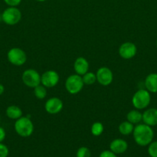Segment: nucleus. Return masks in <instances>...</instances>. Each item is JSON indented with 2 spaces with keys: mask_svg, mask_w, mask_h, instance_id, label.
I'll use <instances>...</instances> for the list:
<instances>
[{
  "mask_svg": "<svg viewBox=\"0 0 157 157\" xmlns=\"http://www.w3.org/2000/svg\"><path fill=\"white\" fill-rule=\"evenodd\" d=\"M135 142L140 147L149 146L154 137L153 130L150 126L145 124H139L134 127L132 132Z\"/></svg>",
  "mask_w": 157,
  "mask_h": 157,
  "instance_id": "obj_1",
  "label": "nucleus"
},
{
  "mask_svg": "<svg viewBox=\"0 0 157 157\" xmlns=\"http://www.w3.org/2000/svg\"><path fill=\"white\" fill-rule=\"evenodd\" d=\"M14 129L18 136L22 137H29L33 133L34 125L28 117H21L15 121Z\"/></svg>",
  "mask_w": 157,
  "mask_h": 157,
  "instance_id": "obj_2",
  "label": "nucleus"
},
{
  "mask_svg": "<svg viewBox=\"0 0 157 157\" xmlns=\"http://www.w3.org/2000/svg\"><path fill=\"white\" fill-rule=\"evenodd\" d=\"M151 101L150 93L147 90L140 89L133 94L132 104L137 110H143L149 105Z\"/></svg>",
  "mask_w": 157,
  "mask_h": 157,
  "instance_id": "obj_3",
  "label": "nucleus"
},
{
  "mask_svg": "<svg viewBox=\"0 0 157 157\" xmlns=\"http://www.w3.org/2000/svg\"><path fill=\"white\" fill-rule=\"evenodd\" d=\"M84 85L83 78L77 74L68 77L65 83L66 90L71 94H76L79 93L83 90Z\"/></svg>",
  "mask_w": 157,
  "mask_h": 157,
  "instance_id": "obj_4",
  "label": "nucleus"
},
{
  "mask_svg": "<svg viewBox=\"0 0 157 157\" xmlns=\"http://www.w3.org/2000/svg\"><path fill=\"white\" fill-rule=\"evenodd\" d=\"M22 18V12L16 7H8L2 13V19L8 25L18 24Z\"/></svg>",
  "mask_w": 157,
  "mask_h": 157,
  "instance_id": "obj_5",
  "label": "nucleus"
},
{
  "mask_svg": "<svg viewBox=\"0 0 157 157\" xmlns=\"http://www.w3.org/2000/svg\"><path fill=\"white\" fill-rule=\"evenodd\" d=\"M22 80L24 84L31 88H35L41 84V75L35 69H27L22 75Z\"/></svg>",
  "mask_w": 157,
  "mask_h": 157,
  "instance_id": "obj_6",
  "label": "nucleus"
},
{
  "mask_svg": "<svg viewBox=\"0 0 157 157\" xmlns=\"http://www.w3.org/2000/svg\"><path fill=\"white\" fill-rule=\"evenodd\" d=\"M8 61L15 66H22L26 62L27 56L22 49L19 48H12L7 53Z\"/></svg>",
  "mask_w": 157,
  "mask_h": 157,
  "instance_id": "obj_7",
  "label": "nucleus"
},
{
  "mask_svg": "<svg viewBox=\"0 0 157 157\" xmlns=\"http://www.w3.org/2000/svg\"><path fill=\"white\" fill-rule=\"evenodd\" d=\"M58 81H59V75L55 71H46L41 76V84L49 88L56 86Z\"/></svg>",
  "mask_w": 157,
  "mask_h": 157,
  "instance_id": "obj_8",
  "label": "nucleus"
},
{
  "mask_svg": "<svg viewBox=\"0 0 157 157\" xmlns=\"http://www.w3.org/2000/svg\"><path fill=\"white\" fill-rule=\"evenodd\" d=\"M96 80L103 86H109L113 80V74L107 67H102L96 72Z\"/></svg>",
  "mask_w": 157,
  "mask_h": 157,
  "instance_id": "obj_9",
  "label": "nucleus"
},
{
  "mask_svg": "<svg viewBox=\"0 0 157 157\" xmlns=\"http://www.w3.org/2000/svg\"><path fill=\"white\" fill-rule=\"evenodd\" d=\"M136 46L134 43L130 41L123 43L119 48V55L123 59H131L136 55Z\"/></svg>",
  "mask_w": 157,
  "mask_h": 157,
  "instance_id": "obj_10",
  "label": "nucleus"
},
{
  "mask_svg": "<svg viewBox=\"0 0 157 157\" xmlns=\"http://www.w3.org/2000/svg\"><path fill=\"white\" fill-rule=\"evenodd\" d=\"M63 108V102L58 98H51L45 104V110L49 114L58 113Z\"/></svg>",
  "mask_w": 157,
  "mask_h": 157,
  "instance_id": "obj_11",
  "label": "nucleus"
},
{
  "mask_svg": "<svg viewBox=\"0 0 157 157\" xmlns=\"http://www.w3.org/2000/svg\"><path fill=\"white\" fill-rule=\"evenodd\" d=\"M143 124L150 127L157 125V109L149 108L143 113Z\"/></svg>",
  "mask_w": 157,
  "mask_h": 157,
  "instance_id": "obj_12",
  "label": "nucleus"
},
{
  "mask_svg": "<svg viewBox=\"0 0 157 157\" xmlns=\"http://www.w3.org/2000/svg\"><path fill=\"white\" fill-rule=\"evenodd\" d=\"M109 149L115 154H122L124 153L128 149V144L126 140L123 139H115L110 143Z\"/></svg>",
  "mask_w": 157,
  "mask_h": 157,
  "instance_id": "obj_13",
  "label": "nucleus"
},
{
  "mask_svg": "<svg viewBox=\"0 0 157 157\" xmlns=\"http://www.w3.org/2000/svg\"><path fill=\"white\" fill-rule=\"evenodd\" d=\"M89 64L87 60L83 57H78L74 62V70L77 75L83 76L89 71Z\"/></svg>",
  "mask_w": 157,
  "mask_h": 157,
  "instance_id": "obj_14",
  "label": "nucleus"
},
{
  "mask_svg": "<svg viewBox=\"0 0 157 157\" xmlns=\"http://www.w3.org/2000/svg\"><path fill=\"white\" fill-rule=\"evenodd\" d=\"M145 87L149 93H157V74L151 73L145 79Z\"/></svg>",
  "mask_w": 157,
  "mask_h": 157,
  "instance_id": "obj_15",
  "label": "nucleus"
},
{
  "mask_svg": "<svg viewBox=\"0 0 157 157\" xmlns=\"http://www.w3.org/2000/svg\"><path fill=\"white\" fill-rule=\"evenodd\" d=\"M6 116L12 120H15L22 117V110L19 107L15 105H11L6 108Z\"/></svg>",
  "mask_w": 157,
  "mask_h": 157,
  "instance_id": "obj_16",
  "label": "nucleus"
},
{
  "mask_svg": "<svg viewBox=\"0 0 157 157\" xmlns=\"http://www.w3.org/2000/svg\"><path fill=\"white\" fill-rule=\"evenodd\" d=\"M126 119L132 124H139L141 121H143V113L137 109L130 110L126 115Z\"/></svg>",
  "mask_w": 157,
  "mask_h": 157,
  "instance_id": "obj_17",
  "label": "nucleus"
},
{
  "mask_svg": "<svg viewBox=\"0 0 157 157\" xmlns=\"http://www.w3.org/2000/svg\"><path fill=\"white\" fill-rule=\"evenodd\" d=\"M134 127H135L134 124H132V123L129 122L128 121H123L119 126V131L122 135L128 136V135H130L131 133H132Z\"/></svg>",
  "mask_w": 157,
  "mask_h": 157,
  "instance_id": "obj_18",
  "label": "nucleus"
},
{
  "mask_svg": "<svg viewBox=\"0 0 157 157\" xmlns=\"http://www.w3.org/2000/svg\"><path fill=\"white\" fill-rule=\"evenodd\" d=\"M34 94H35V98H38L39 100H42L46 98L47 96V90H46V87L43 86L42 84H39L37 87L34 88Z\"/></svg>",
  "mask_w": 157,
  "mask_h": 157,
  "instance_id": "obj_19",
  "label": "nucleus"
},
{
  "mask_svg": "<svg viewBox=\"0 0 157 157\" xmlns=\"http://www.w3.org/2000/svg\"><path fill=\"white\" fill-rule=\"evenodd\" d=\"M83 81L84 84L86 85H92L94 84L97 81L96 80V75L92 72H89L85 74L84 75H83Z\"/></svg>",
  "mask_w": 157,
  "mask_h": 157,
  "instance_id": "obj_20",
  "label": "nucleus"
},
{
  "mask_svg": "<svg viewBox=\"0 0 157 157\" xmlns=\"http://www.w3.org/2000/svg\"><path fill=\"white\" fill-rule=\"evenodd\" d=\"M104 131L103 124L100 122H95L91 127V133L93 136H99Z\"/></svg>",
  "mask_w": 157,
  "mask_h": 157,
  "instance_id": "obj_21",
  "label": "nucleus"
},
{
  "mask_svg": "<svg viewBox=\"0 0 157 157\" xmlns=\"http://www.w3.org/2000/svg\"><path fill=\"white\" fill-rule=\"evenodd\" d=\"M76 157H91V151L88 147H82L76 152Z\"/></svg>",
  "mask_w": 157,
  "mask_h": 157,
  "instance_id": "obj_22",
  "label": "nucleus"
},
{
  "mask_svg": "<svg viewBox=\"0 0 157 157\" xmlns=\"http://www.w3.org/2000/svg\"><path fill=\"white\" fill-rule=\"evenodd\" d=\"M148 153L150 157H157V141H153L149 144Z\"/></svg>",
  "mask_w": 157,
  "mask_h": 157,
  "instance_id": "obj_23",
  "label": "nucleus"
},
{
  "mask_svg": "<svg viewBox=\"0 0 157 157\" xmlns=\"http://www.w3.org/2000/svg\"><path fill=\"white\" fill-rule=\"evenodd\" d=\"M9 153V148L7 146L0 143V157H8Z\"/></svg>",
  "mask_w": 157,
  "mask_h": 157,
  "instance_id": "obj_24",
  "label": "nucleus"
},
{
  "mask_svg": "<svg viewBox=\"0 0 157 157\" xmlns=\"http://www.w3.org/2000/svg\"><path fill=\"white\" fill-rule=\"evenodd\" d=\"M3 1L9 7H17L21 3L22 0H3Z\"/></svg>",
  "mask_w": 157,
  "mask_h": 157,
  "instance_id": "obj_25",
  "label": "nucleus"
},
{
  "mask_svg": "<svg viewBox=\"0 0 157 157\" xmlns=\"http://www.w3.org/2000/svg\"><path fill=\"white\" fill-rule=\"evenodd\" d=\"M99 157H117L116 154L112 152L111 150H104L100 153Z\"/></svg>",
  "mask_w": 157,
  "mask_h": 157,
  "instance_id": "obj_26",
  "label": "nucleus"
},
{
  "mask_svg": "<svg viewBox=\"0 0 157 157\" xmlns=\"http://www.w3.org/2000/svg\"><path fill=\"white\" fill-rule=\"evenodd\" d=\"M6 130H5V129L3 127H0V143H2L4 141V140L6 139Z\"/></svg>",
  "mask_w": 157,
  "mask_h": 157,
  "instance_id": "obj_27",
  "label": "nucleus"
},
{
  "mask_svg": "<svg viewBox=\"0 0 157 157\" xmlns=\"http://www.w3.org/2000/svg\"><path fill=\"white\" fill-rule=\"evenodd\" d=\"M4 91H5V87L3 86V84H0V96L4 93Z\"/></svg>",
  "mask_w": 157,
  "mask_h": 157,
  "instance_id": "obj_28",
  "label": "nucleus"
},
{
  "mask_svg": "<svg viewBox=\"0 0 157 157\" xmlns=\"http://www.w3.org/2000/svg\"><path fill=\"white\" fill-rule=\"evenodd\" d=\"M35 1H37V2H46V0H35Z\"/></svg>",
  "mask_w": 157,
  "mask_h": 157,
  "instance_id": "obj_29",
  "label": "nucleus"
},
{
  "mask_svg": "<svg viewBox=\"0 0 157 157\" xmlns=\"http://www.w3.org/2000/svg\"><path fill=\"white\" fill-rule=\"evenodd\" d=\"M2 21V14L0 15V21Z\"/></svg>",
  "mask_w": 157,
  "mask_h": 157,
  "instance_id": "obj_30",
  "label": "nucleus"
},
{
  "mask_svg": "<svg viewBox=\"0 0 157 157\" xmlns=\"http://www.w3.org/2000/svg\"><path fill=\"white\" fill-rule=\"evenodd\" d=\"M0 121H1V116H0Z\"/></svg>",
  "mask_w": 157,
  "mask_h": 157,
  "instance_id": "obj_31",
  "label": "nucleus"
},
{
  "mask_svg": "<svg viewBox=\"0 0 157 157\" xmlns=\"http://www.w3.org/2000/svg\"><path fill=\"white\" fill-rule=\"evenodd\" d=\"M156 45H157V40H156Z\"/></svg>",
  "mask_w": 157,
  "mask_h": 157,
  "instance_id": "obj_32",
  "label": "nucleus"
}]
</instances>
